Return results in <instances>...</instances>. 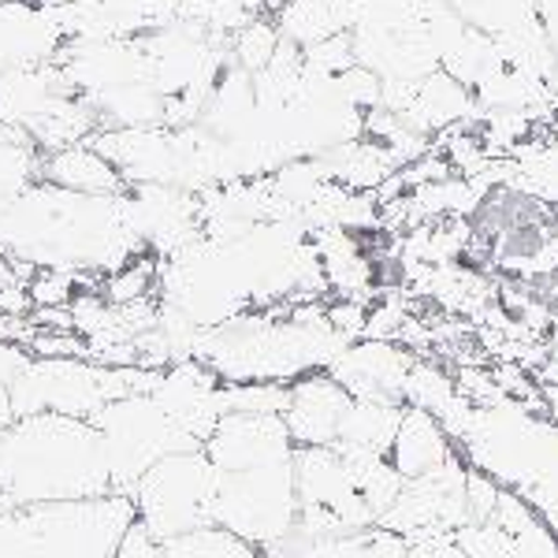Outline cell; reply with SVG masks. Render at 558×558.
I'll list each match as a JSON object with an SVG mask.
<instances>
[{
    "mask_svg": "<svg viewBox=\"0 0 558 558\" xmlns=\"http://www.w3.org/2000/svg\"><path fill=\"white\" fill-rule=\"evenodd\" d=\"M112 492L105 447L94 421L31 413L0 432V499L38 507Z\"/></svg>",
    "mask_w": 558,
    "mask_h": 558,
    "instance_id": "cell-1",
    "label": "cell"
},
{
    "mask_svg": "<svg viewBox=\"0 0 558 558\" xmlns=\"http://www.w3.org/2000/svg\"><path fill=\"white\" fill-rule=\"evenodd\" d=\"M160 368L142 365H101L94 357H31V365L12 380L15 417L31 413H68V417H94L120 395L149 391Z\"/></svg>",
    "mask_w": 558,
    "mask_h": 558,
    "instance_id": "cell-2",
    "label": "cell"
},
{
    "mask_svg": "<svg viewBox=\"0 0 558 558\" xmlns=\"http://www.w3.org/2000/svg\"><path fill=\"white\" fill-rule=\"evenodd\" d=\"M209 521L239 539L254 544L260 555L283 544L299 525V492H294V458L242 473L216 470V492Z\"/></svg>",
    "mask_w": 558,
    "mask_h": 558,
    "instance_id": "cell-3",
    "label": "cell"
},
{
    "mask_svg": "<svg viewBox=\"0 0 558 558\" xmlns=\"http://www.w3.org/2000/svg\"><path fill=\"white\" fill-rule=\"evenodd\" d=\"M89 421H94L97 436H101L112 492L123 495H131L134 484L142 481V473L149 465H157L160 458L202 447L160 410V402L149 391L120 395V399L101 407Z\"/></svg>",
    "mask_w": 558,
    "mask_h": 558,
    "instance_id": "cell-4",
    "label": "cell"
},
{
    "mask_svg": "<svg viewBox=\"0 0 558 558\" xmlns=\"http://www.w3.org/2000/svg\"><path fill=\"white\" fill-rule=\"evenodd\" d=\"M216 492V465L205 458L202 447L175 451L160 458L142 473L131 488L134 521L157 539L191 533L197 525H213L209 507Z\"/></svg>",
    "mask_w": 558,
    "mask_h": 558,
    "instance_id": "cell-5",
    "label": "cell"
},
{
    "mask_svg": "<svg viewBox=\"0 0 558 558\" xmlns=\"http://www.w3.org/2000/svg\"><path fill=\"white\" fill-rule=\"evenodd\" d=\"M52 558H112L134 525V502L123 492L60 499L31 507Z\"/></svg>",
    "mask_w": 558,
    "mask_h": 558,
    "instance_id": "cell-6",
    "label": "cell"
},
{
    "mask_svg": "<svg viewBox=\"0 0 558 558\" xmlns=\"http://www.w3.org/2000/svg\"><path fill=\"white\" fill-rule=\"evenodd\" d=\"M205 458L220 473H242L294 458V439L283 425V413H223L202 444Z\"/></svg>",
    "mask_w": 558,
    "mask_h": 558,
    "instance_id": "cell-7",
    "label": "cell"
},
{
    "mask_svg": "<svg viewBox=\"0 0 558 558\" xmlns=\"http://www.w3.org/2000/svg\"><path fill=\"white\" fill-rule=\"evenodd\" d=\"M354 395L347 391L328 368L305 373L291 380L287 391L283 425L291 432L294 447H331L339 439V425H343Z\"/></svg>",
    "mask_w": 558,
    "mask_h": 558,
    "instance_id": "cell-8",
    "label": "cell"
},
{
    "mask_svg": "<svg viewBox=\"0 0 558 558\" xmlns=\"http://www.w3.org/2000/svg\"><path fill=\"white\" fill-rule=\"evenodd\" d=\"M57 8L38 0H0V75L20 68L52 64L64 52Z\"/></svg>",
    "mask_w": 558,
    "mask_h": 558,
    "instance_id": "cell-9",
    "label": "cell"
},
{
    "mask_svg": "<svg viewBox=\"0 0 558 558\" xmlns=\"http://www.w3.org/2000/svg\"><path fill=\"white\" fill-rule=\"evenodd\" d=\"M451 458H458V444L436 413H428L421 407L402 410L399 432H395L391 451H387V462L399 470L402 481H413V476L439 470V465H447Z\"/></svg>",
    "mask_w": 558,
    "mask_h": 558,
    "instance_id": "cell-10",
    "label": "cell"
},
{
    "mask_svg": "<svg viewBox=\"0 0 558 558\" xmlns=\"http://www.w3.org/2000/svg\"><path fill=\"white\" fill-rule=\"evenodd\" d=\"M38 179L52 186H64L75 194H120L128 191V179L116 172V165L105 157L101 149H94L89 142L78 146L41 153L38 160Z\"/></svg>",
    "mask_w": 558,
    "mask_h": 558,
    "instance_id": "cell-11",
    "label": "cell"
},
{
    "mask_svg": "<svg viewBox=\"0 0 558 558\" xmlns=\"http://www.w3.org/2000/svg\"><path fill=\"white\" fill-rule=\"evenodd\" d=\"M399 402H368V399H354L339 425V439L331 447L339 451H365V454H387L391 451V439L399 432L402 421Z\"/></svg>",
    "mask_w": 558,
    "mask_h": 558,
    "instance_id": "cell-12",
    "label": "cell"
},
{
    "mask_svg": "<svg viewBox=\"0 0 558 558\" xmlns=\"http://www.w3.org/2000/svg\"><path fill=\"white\" fill-rule=\"evenodd\" d=\"M160 547H165V558H265L254 544L220 525H197L191 533L160 539Z\"/></svg>",
    "mask_w": 558,
    "mask_h": 558,
    "instance_id": "cell-13",
    "label": "cell"
},
{
    "mask_svg": "<svg viewBox=\"0 0 558 558\" xmlns=\"http://www.w3.org/2000/svg\"><path fill=\"white\" fill-rule=\"evenodd\" d=\"M112 23L116 38H138L146 31L179 20L183 0H97Z\"/></svg>",
    "mask_w": 558,
    "mask_h": 558,
    "instance_id": "cell-14",
    "label": "cell"
},
{
    "mask_svg": "<svg viewBox=\"0 0 558 558\" xmlns=\"http://www.w3.org/2000/svg\"><path fill=\"white\" fill-rule=\"evenodd\" d=\"M228 49H231V60H235L242 71H250V75L260 68H268V60H272L276 49H279L276 20H268V15H254L246 26H239V31L231 34Z\"/></svg>",
    "mask_w": 558,
    "mask_h": 558,
    "instance_id": "cell-15",
    "label": "cell"
},
{
    "mask_svg": "<svg viewBox=\"0 0 558 558\" xmlns=\"http://www.w3.org/2000/svg\"><path fill=\"white\" fill-rule=\"evenodd\" d=\"M0 558H52L31 507H0Z\"/></svg>",
    "mask_w": 558,
    "mask_h": 558,
    "instance_id": "cell-16",
    "label": "cell"
},
{
    "mask_svg": "<svg viewBox=\"0 0 558 558\" xmlns=\"http://www.w3.org/2000/svg\"><path fill=\"white\" fill-rule=\"evenodd\" d=\"M38 160H41L38 149L0 138V213L38 179Z\"/></svg>",
    "mask_w": 558,
    "mask_h": 558,
    "instance_id": "cell-17",
    "label": "cell"
},
{
    "mask_svg": "<svg viewBox=\"0 0 558 558\" xmlns=\"http://www.w3.org/2000/svg\"><path fill=\"white\" fill-rule=\"evenodd\" d=\"M112 558H165V547H160V539L146 533V529L134 521L128 529V536L120 539V547H116Z\"/></svg>",
    "mask_w": 558,
    "mask_h": 558,
    "instance_id": "cell-18",
    "label": "cell"
},
{
    "mask_svg": "<svg viewBox=\"0 0 558 558\" xmlns=\"http://www.w3.org/2000/svg\"><path fill=\"white\" fill-rule=\"evenodd\" d=\"M31 357L34 354L26 347L12 343V339H0V384L12 387L15 376H20L26 365H31Z\"/></svg>",
    "mask_w": 558,
    "mask_h": 558,
    "instance_id": "cell-19",
    "label": "cell"
},
{
    "mask_svg": "<svg viewBox=\"0 0 558 558\" xmlns=\"http://www.w3.org/2000/svg\"><path fill=\"white\" fill-rule=\"evenodd\" d=\"M536 20L544 26L547 45H551L555 57H558V0H536Z\"/></svg>",
    "mask_w": 558,
    "mask_h": 558,
    "instance_id": "cell-20",
    "label": "cell"
},
{
    "mask_svg": "<svg viewBox=\"0 0 558 558\" xmlns=\"http://www.w3.org/2000/svg\"><path fill=\"white\" fill-rule=\"evenodd\" d=\"M15 421V410H12V391H8L4 384H0V432Z\"/></svg>",
    "mask_w": 558,
    "mask_h": 558,
    "instance_id": "cell-21",
    "label": "cell"
},
{
    "mask_svg": "<svg viewBox=\"0 0 558 558\" xmlns=\"http://www.w3.org/2000/svg\"><path fill=\"white\" fill-rule=\"evenodd\" d=\"M38 4H45V8H60V4H68V0H38Z\"/></svg>",
    "mask_w": 558,
    "mask_h": 558,
    "instance_id": "cell-22",
    "label": "cell"
}]
</instances>
